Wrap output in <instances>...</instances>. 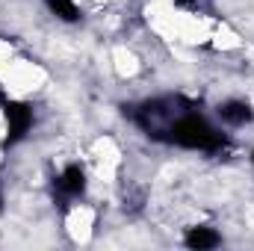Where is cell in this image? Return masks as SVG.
<instances>
[{
  "label": "cell",
  "instance_id": "cell-1",
  "mask_svg": "<svg viewBox=\"0 0 254 251\" xmlns=\"http://www.w3.org/2000/svg\"><path fill=\"white\" fill-rule=\"evenodd\" d=\"M172 142L184 145V148H201V151H213L222 145V136L207 125L204 119L190 116V119H181L178 125H172Z\"/></svg>",
  "mask_w": 254,
  "mask_h": 251
},
{
  "label": "cell",
  "instance_id": "cell-2",
  "mask_svg": "<svg viewBox=\"0 0 254 251\" xmlns=\"http://www.w3.org/2000/svg\"><path fill=\"white\" fill-rule=\"evenodd\" d=\"M6 122H9V142H18L33 125V113L24 104H6Z\"/></svg>",
  "mask_w": 254,
  "mask_h": 251
},
{
  "label": "cell",
  "instance_id": "cell-3",
  "mask_svg": "<svg viewBox=\"0 0 254 251\" xmlns=\"http://www.w3.org/2000/svg\"><path fill=\"white\" fill-rule=\"evenodd\" d=\"M219 116L228 125H246V122H252V107L243 104V101H228V104L219 107Z\"/></svg>",
  "mask_w": 254,
  "mask_h": 251
},
{
  "label": "cell",
  "instance_id": "cell-4",
  "mask_svg": "<svg viewBox=\"0 0 254 251\" xmlns=\"http://www.w3.org/2000/svg\"><path fill=\"white\" fill-rule=\"evenodd\" d=\"M222 240H219V234L213 231V228H192L190 234H187V246L190 249H198V251H204V249H216Z\"/></svg>",
  "mask_w": 254,
  "mask_h": 251
},
{
  "label": "cell",
  "instance_id": "cell-5",
  "mask_svg": "<svg viewBox=\"0 0 254 251\" xmlns=\"http://www.w3.org/2000/svg\"><path fill=\"white\" fill-rule=\"evenodd\" d=\"M57 187H60V192H65V195L83 192V169H80V166H68L63 172V178L57 181Z\"/></svg>",
  "mask_w": 254,
  "mask_h": 251
},
{
  "label": "cell",
  "instance_id": "cell-6",
  "mask_svg": "<svg viewBox=\"0 0 254 251\" xmlns=\"http://www.w3.org/2000/svg\"><path fill=\"white\" fill-rule=\"evenodd\" d=\"M48 6H51V12H54V15H60L63 21H77V18H80V12H77L74 0H48Z\"/></svg>",
  "mask_w": 254,
  "mask_h": 251
},
{
  "label": "cell",
  "instance_id": "cell-7",
  "mask_svg": "<svg viewBox=\"0 0 254 251\" xmlns=\"http://www.w3.org/2000/svg\"><path fill=\"white\" fill-rule=\"evenodd\" d=\"M252 160H254V154H252Z\"/></svg>",
  "mask_w": 254,
  "mask_h": 251
}]
</instances>
